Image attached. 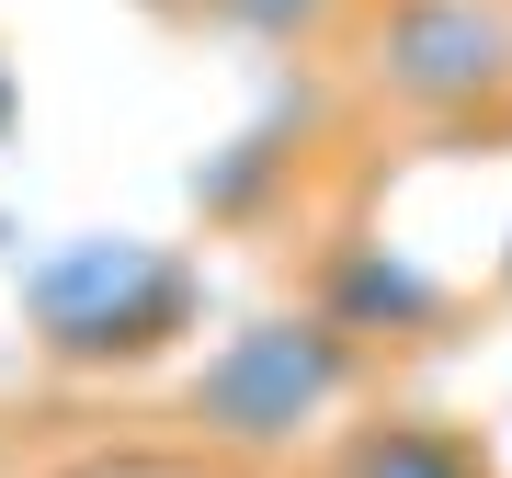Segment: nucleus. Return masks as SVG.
I'll return each mask as SVG.
<instances>
[{"mask_svg":"<svg viewBox=\"0 0 512 478\" xmlns=\"http://www.w3.org/2000/svg\"><path fill=\"white\" fill-rule=\"evenodd\" d=\"M330 331H421V319H433V274H410V262H387V251H353L342 274H330Z\"/></svg>","mask_w":512,"mask_h":478,"instance_id":"obj_4","label":"nucleus"},{"mask_svg":"<svg viewBox=\"0 0 512 478\" xmlns=\"http://www.w3.org/2000/svg\"><path fill=\"white\" fill-rule=\"evenodd\" d=\"M148 12H194V0H148Z\"/></svg>","mask_w":512,"mask_h":478,"instance_id":"obj_8","label":"nucleus"},{"mask_svg":"<svg viewBox=\"0 0 512 478\" xmlns=\"http://www.w3.org/2000/svg\"><path fill=\"white\" fill-rule=\"evenodd\" d=\"M342 478H490L444 422H376L342 444Z\"/></svg>","mask_w":512,"mask_h":478,"instance_id":"obj_5","label":"nucleus"},{"mask_svg":"<svg viewBox=\"0 0 512 478\" xmlns=\"http://www.w3.org/2000/svg\"><path fill=\"white\" fill-rule=\"evenodd\" d=\"M376 69L421 114H478L512 92V23L478 12V0H399L376 35Z\"/></svg>","mask_w":512,"mask_h":478,"instance_id":"obj_3","label":"nucleus"},{"mask_svg":"<svg viewBox=\"0 0 512 478\" xmlns=\"http://www.w3.org/2000/svg\"><path fill=\"white\" fill-rule=\"evenodd\" d=\"M23 319L69 365H137L194 319V274L148 239H69L23 274Z\"/></svg>","mask_w":512,"mask_h":478,"instance_id":"obj_1","label":"nucleus"},{"mask_svg":"<svg viewBox=\"0 0 512 478\" xmlns=\"http://www.w3.org/2000/svg\"><path fill=\"white\" fill-rule=\"evenodd\" d=\"M194 12L239 23V35H319V23H330V0H194Z\"/></svg>","mask_w":512,"mask_h":478,"instance_id":"obj_6","label":"nucleus"},{"mask_svg":"<svg viewBox=\"0 0 512 478\" xmlns=\"http://www.w3.org/2000/svg\"><path fill=\"white\" fill-rule=\"evenodd\" d=\"M0 126H12V69H0Z\"/></svg>","mask_w":512,"mask_h":478,"instance_id":"obj_7","label":"nucleus"},{"mask_svg":"<svg viewBox=\"0 0 512 478\" xmlns=\"http://www.w3.org/2000/svg\"><path fill=\"white\" fill-rule=\"evenodd\" d=\"M353 387V342L330 319H251L194 365V422L217 444H296Z\"/></svg>","mask_w":512,"mask_h":478,"instance_id":"obj_2","label":"nucleus"}]
</instances>
